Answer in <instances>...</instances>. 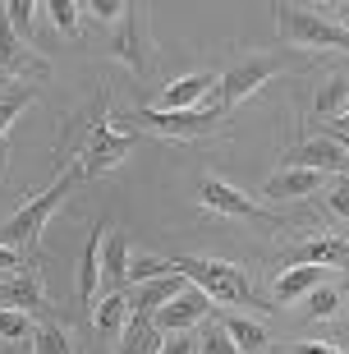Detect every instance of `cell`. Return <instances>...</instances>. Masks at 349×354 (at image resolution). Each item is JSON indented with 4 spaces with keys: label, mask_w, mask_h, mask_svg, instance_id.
<instances>
[{
    "label": "cell",
    "mask_w": 349,
    "mask_h": 354,
    "mask_svg": "<svg viewBox=\"0 0 349 354\" xmlns=\"http://www.w3.org/2000/svg\"><path fill=\"white\" fill-rule=\"evenodd\" d=\"M170 272H180L189 286H198L207 299L216 304H234V308H267L248 272L239 263H225V258H194V253H180V258H166Z\"/></svg>",
    "instance_id": "obj_1"
},
{
    "label": "cell",
    "mask_w": 349,
    "mask_h": 354,
    "mask_svg": "<svg viewBox=\"0 0 349 354\" xmlns=\"http://www.w3.org/2000/svg\"><path fill=\"white\" fill-rule=\"evenodd\" d=\"M78 180H83V171H78V166H69L65 175H55V184L46 189V194L28 198L23 207H19L10 221L0 225V244H5V249H32V244L41 239V230H46V221L55 216V207H60V203L74 194Z\"/></svg>",
    "instance_id": "obj_2"
},
{
    "label": "cell",
    "mask_w": 349,
    "mask_h": 354,
    "mask_svg": "<svg viewBox=\"0 0 349 354\" xmlns=\"http://www.w3.org/2000/svg\"><path fill=\"white\" fill-rule=\"evenodd\" d=\"M281 37L299 51H349V28L326 19V14L308 10V5H272Z\"/></svg>",
    "instance_id": "obj_3"
},
{
    "label": "cell",
    "mask_w": 349,
    "mask_h": 354,
    "mask_svg": "<svg viewBox=\"0 0 349 354\" xmlns=\"http://www.w3.org/2000/svg\"><path fill=\"white\" fill-rule=\"evenodd\" d=\"M133 147H138V133L115 129V124H111V102L102 97V106H97V115H92V124H88V147L78 152V161H83L78 171L88 175V180H97V175L115 171Z\"/></svg>",
    "instance_id": "obj_4"
},
{
    "label": "cell",
    "mask_w": 349,
    "mask_h": 354,
    "mask_svg": "<svg viewBox=\"0 0 349 354\" xmlns=\"http://www.w3.org/2000/svg\"><path fill=\"white\" fill-rule=\"evenodd\" d=\"M133 120H142L152 133H161V138H180V143H189V138H202V133H211L225 120V111H220V102L211 97L207 106H198V111H156V106H142Z\"/></svg>",
    "instance_id": "obj_5"
},
{
    "label": "cell",
    "mask_w": 349,
    "mask_h": 354,
    "mask_svg": "<svg viewBox=\"0 0 349 354\" xmlns=\"http://www.w3.org/2000/svg\"><path fill=\"white\" fill-rule=\"evenodd\" d=\"M281 69H285V60H276V55H244V60H234V65L220 74V88H216L220 111H234L239 102H248V97L267 79H276Z\"/></svg>",
    "instance_id": "obj_6"
},
{
    "label": "cell",
    "mask_w": 349,
    "mask_h": 354,
    "mask_svg": "<svg viewBox=\"0 0 349 354\" xmlns=\"http://www.w3.org/2000/svg\"><path fill=\"white\" fill-rule=\"evenodd\" d=\"M281 166H294V171H317V175H349V157L345 147L331 138V133H312L303 143H294L290 152L281 157Z\"/></svg>",
    "instance_id": "obj_7"
},
{
    "label": "cell",
    "mask_w": 349,
    "mask_h": 354,
    "mask_svg": "<svg viewBox=\"0 0 349 354\" xmlns=\"http://www.w3.org/2000/svg\"><path fill=\"white\" fill-rule=\"evenodd\" d=\"M202 207L207 212H220V216H234V221H258V225H281V216H272V212H262L258 203L248 194H239L234 184L225 180H202Z\"/></svg>",
    "instance_id": "obj_8"
},
{
    "label": "cell",
    "mask_w": 349,
    "mask_h": 354,
    "mask_svg": "<svg viewBox=\"0 0 349 354\" xmlns=\"http://www.w3.org/2000/svg\"><path fill=\"white\" fill-rule=\"evenodd\" d=\"M207 313H211V299L198 286H189L184 295H175L166 308H156V313H152V327L161 331V336H184V331L194 327V322H202Z\"/></svg>",
    "instance_id": "obj_9"
},
{
    "label": "cell",
    "mask_w": 349,
    "mask_h": 354,
    "mask_svg": "<svg viewBox=\"0 0 349 354\" xmlns=\"http://www.w3.org/2000/svg\"><path fill=\"white\" fill-rule=\"evenodd\" d=\"M216 88H220V74H184V79L161 88L156 111H198V106H207L216 97Z\"/></svg>",
    "instance_id": "obj_10"
},
{
    "label": "cell",
    "mask_w": 349,
    "mask_h": 354,
    "mask_svg": "<svg viewBox=\"0 0 349 354\" xmlns=\"http://www.w3.org/2000/svg\"><path fill=\"white\" fill-rule=\"evenodd\" d=\"M184 290H189V281H184L180 272L142 281V286H133V295H129V317H152L156 308H166L175 295H184Z\"/></svg>",
    "instance_id": "obj_11"
},
{
    "label": "cell",
    "mask_w": 349,
    "mask_h": 354,
    "mask_svg": "<svg viewBox=\"0 0 349 354\" xmlns=\"http://www.w3.org/2000/svg\"><path fill=\"white\" fill-rule=\"evenodd\" d=\"M285 267H349V239H303L285 253Z\"/></svg>",
    "instance_id": "obj_12"
},
{
    "label": "cell",
    "mask_w": 349,
    "mask_h": 354,
    "mask_svg": "<svg viewBox=\"0 0 349 354\" xmlns=\"http://www.w3.org/2000/svg\"><path fill=\"white\" fill-rule=\"evenodd\" d=\"M102 235L106 221L88 230V244L78 253V304L83 308H97V286H102Z\"/></svg>",
    "instance_id": "obj_13"
},
{
    "label": "cell",
    "mask_w": 349,
    "mask_h": 354,
    "mask_svg": "<svg viewBox=\"0 0 349 354\" xmlns=\"http://www.w3.org/2000/svg\"><path fill=\"white\" fill-rule=\"evenodd\" d=\"M322 189V175L317 171H294V166H281L272 180L262 184V198H276V203H299V198H312Z\"/></svg>",
    "instance_id": "obj_14"
},
{
    "label": "cell",
    "mask_w": 349,
    "mask_h": 354,
    "mask_svg": "<svg viewBox=\"0 0 349 354\" xmlns=\"http://www.w3.org/2000/svg\"><path fill=\"white\" fill-rule=\"evenodd\" d=\"M0 304H10L19 313H46V286L37 272H19L10 281H0Z\"/></svg>",
    "instance_id": "obj_15"
},
{
    "label": "cell",
    "mask_w": 349,
    "mask_h": 354,
    "mask_svg": "<svg viewBox=\"0 0 349 354\" xmlns=\"http://www.w3.org/2000/svg\"><path fill=\"white\" fill-rule=\"evenodd\" d=\"M138 24H142V10H133L129 5V14L120 19V28H115V37H111V51H115V60H124V65L133 69V74H147V55H142V41H138Z\"/></svg>",
    "instance_id": "obj_16"
},
{
    "label": "cell",
    "mask_w": 349,
    "mask_h": 354,
    "mask_svg": "<svg viewBox=\"0 0 349 354\" xmlns=\"http://www.w3.org/2000/svg\"><path fill=\"white\" fill-rule=\"evenodd\" d=\"M317 286H322V267H290V272L276 276V299H281V304L308 299Z\"/></svg>",
    "instance_id": "obj_17"
},
{
    "label": "cell",
    "mask_w": 349,
    "mask_h": 354,
    "mask_svg": "<svg viewBox=\"0 0 349 354\" xmlns=\"http://www.w3.org/2000/svg\"><path fill=\"white\" fill-rule=\"evenodd\" d=\"M129 267H133L129 239H124V235H106V244H102V276L120 290L124 281H129Z\"/></svg>",
    "instance_id": "obj_18"
},
{
    "label": "cell",
    "mask_w": 349,
    "mask_h": 354,
    "mask_svg": "<svg viewBox=\"0 0 349 354\" xmlns=\"http://www.w3.org/2000/svg\"><path fill=\"white\" fill-rule=\"evenodd\" d=\"M220 327L230 331V341L239 345V354H262V350H267V327H262V322H253V317L225 313V317H220Z\"/></svg>",
    "instance_id": "obj_19"
},
{
    "label": "cell",
    "mask_w": 349,
    "mask_h": 354,
    "mask_svg": "<svg viewBox=\"0 0 349 354\" xmlns=\"http://www.w3.org/2000/svg\"><path fill=\"white\" fill-rule=\"evenodd\" d=\"M161 345H166V336L152 327V317H129L120 354H161Z\"/></svg>",
    "instance_id": "obj_20"
},
{
    "label": "cell",
    "mask_w": 349,
    "mask_h": 354,
    "mask_svg": "<svg viewBox=\"0 0 349 354\" xmlns=\"http://www.w3.org/2000/svg\"><path fill=\"white\" fill-rule=\"evenodd\" d=\"M312 106H317V115H331V120L345 115V111H349V74H336V79H326Z\"/></svg>",
    "instance_id": "obj_21"
},
{
    "label": "cell",
    "mask_w": 349,
    "mask_h": 354,
    "mask_svg": "<svg viewBox=\"0 0 349 354\" xmlns=\"http://www.w3.org/2000/svg\"><path fill=\"white\" fill-rule=\"evenodd\" d=\"M129 317V299L120 295V290H111V295H102V304H97V313H92V322H97V331L102 336H111V331H120V322Z\"/></svg>",
    "instance_id": "obj_22"
},
{
    "label": "cell",
    "mask_w": 349,
    "mask_h": 354,
    "mask_svg": "<svg viewBox=\"0 0 349 354\" xmlns=\"http://www.w3.org/2000/svg\"><path fill=\"white\" fill-rule=\"evenodd\" d=\"M32 336H37V327L28 322V313H19V308H0V341L19 345V341H32Z\"/></svg>",
    "instance_id": "obj_23"
},
{
    "label": "cell",
    "mask_w": 349,
    "mask_h": 354,
    "mask_svg": "<svg viewBox=\"0 0 349 354\" xmlns=\"http://www.w3.org/2000/svg\"><path fill=\"white\" fill-rule=\"evenodd\" d=\"M0 10H5V19H10L14 37H28V32H32V19L41 14V5L37 0H10V5H0Z\"/></svg>",
    "instance_id": "obj_24"
},
{
    "label": "cell",
    "mask_w": 349,
    "mask_h": 354,
    "mask_svg": "<svg viewBox=\"0 0 349 354\" xmlns=\"http://www.w3.org/2000/svg\"><path fill=\"white\" fill-rule=\"evenodd\" d=\"M32 350H37V354H74V350H69L65 327H55V322H41V327H37V336H32Z\"/></svg>",
    "instance_id": "obj_25"
},
{
    "label": "cell",
    "mask_w": 349,
    "mask_h": 354,
    "mask_svg": "<svg viewBox=\"0 0 349 354\" xmlns=\"http://www.w3.org/2000/svg\"><path fill=\"white\" fill-rule=\"evenodd\" d=\"M41 14H51V24L65 32V37H74L78 32V14H83V5H74V0H51V5H41Z\"/></svg>",
    "instance_id": "obj_26"
},
{
    "label": "cell",
    "mask_w": 349,
    "mask_h": 354,
    "mask_svg": "<svg viewBox=\"0 0 349 354\" xmlns=\"http://www.w3.org/2000/svg\"><path fill=\"white\" fill-rule=\"evenodd\" d=\"M303 313H308L312 322H317V317H336L340 313V290L336 286H317L308 295V308H303Z\"/></svg>",
    "instance_id": "obj_27"
},
{
    "label": "cell",
    "mask_w": 349,
    "mask_h": 354,
    "mask_svg": "<svg viewBox=\"0 0 349 354\" xmlns=\"http://www.w3.org/2000/svg\"><path fill=\"white\" fill-rule=\"evenodd\" d=\"M198 345H202V354H239V345L230 341V331L220 327V322H211V327L202 331V341H198Z\"/></svg>",
    "instance_id": "obj_28"
},
{
    "label": "cell",
    "mask_w": 349,
    "mask_h": 354,
    "mask_svg": "<svg viewBox=\"0 0 349 354\" xmlns=\"http://www.w3.org/2000/svg\"><path fill=\"white\" fill-rule=\"evenodd\" d=\"M28 102H32V88H19V92H10V97L0 102V138H5V129L14 124V115H19Z\"/></svg>",
    "instance_id": "obj_29"
},
{
    "label": "cell",
    "mask_w": 349,
    "mask_h": 354,
    "mask_svg": "<svg viewBox=\"0 0 349 354\" xmlns=\"http://www.w3.org/2000/svg\"><path fill=\"white\" fill-rule=\"evenodd\" d=\"M156 276H170V263H166V258H138V263L129 267V281H133V286L156 281Z\"/></svg>",
    "instance_id": "obj_30"
},
{
    "label": "cell",
    "mask_w": 349,
    "mask_h": 354,
    "mask_svg": "<svg viewBox=\"0 0 349 354\" xmlns=\"http://www.w3.org/2000/svg\"><path fill=\"white\" fill-rule=\"evenodd\" d=\"M83 14H92L97 24H115V19L129 14V5L124 0H92V5H83Z\"/></svg>",
    "instance_id": "obj_31"
},
{
    "label": "cell",
    "mask_w": 349,
    "mask_h": 354,
    "mask_svg": "<svg viewBox=\"0 0 349 354\" xmlns=\"http://www.w3.org/2000/svg\"><path fill=\"white\" fill-rule=\"evenodd\" d=\"M326 203H331V212H336V216H345V221H349V175H340V180H336V189H331V198H326Z\"/></svg>",
    "instance_id": "obj_32"
},
{
    "label": "cell",
    "mask_w": 349,
    "mask_h": 354,
    "mask_svg": "<svg viewBox=\"0 0 349 354\" xmlns=\"http://www.w3.org/2000/svg\"><path fill=\"white\" fill-rule=\"evenodd\" d=\"M198 341H189V336H166V345H161V354H194Z\"/></svg>",
    "instance_id": "obj_33"
},
{
    "label": "cell",
    "mask_w": 349,
    "mask_h": 354,
    "mask_svg": "<svg viewBox=\"0 0 349 354\" xmlns=\"http://www.w3.org/2000/svg\"><path fill=\"white\" fill-rule=\"evenodd\" d=\"M294 354H345V350H336V345H322V341H299Z\"/></svg>",
    "instance_id": "obj_34"
},
{
    "label": "cell",
    "mask_w": 349,
    "mask_h": 354,
    "mask_svg": "<svg viewBox=\"0 0 349 354\" xmlns=\"http://www.w3.org/2000/svg\"><path fill=\"white\" fill-rule=\"evenodd\" d=\"M14 267H19V249H5L0 244V272H14Z\"/></svg>",
    "instance_id": "obj_35"
},
{
    "label": "cell",
    "mask_w": 349,
    "mask_h": 354,
    "mask_svg": "<svg viewBox=\"0 0 349 354\" xmlns=\"http://www.w3.org/2000/svg\"><path fill=\"white\" fill-rule=\"evenodd\" d=\"M331 129H336V133H349V111H345V115H336V124H331Z\"/></svg>",
    "instance_id": "obj_36"
},
{
    "label": "cell",
    "mask_w": 349,
    "mask_h": 354,
    "mask_svg": "<svg viewBox=\"0 0 349 354\" xmlns=\"http://www.w3.org/2000/svg\"><path fill=\"white\" fill-rule=\"evenodd\" d=\"M326 133H331V138H336V143L345 147V157H349V133H336V129H326Z\"/></svg>",
    "instance_id": "obj_37"
},
{
    "label": "cell",
    "mask_w": 349,
    "mask_h": 354,
    "mask_svg": "<svg viewBox=\"0 0 349 354\" xmlns=\"http://www.w3.org/2000/svg\"><path fill=\"white\" fill-rule=\"evenodd\" d=\"M5 97H10V92H0V102H5Z\"/></svg>",
    "instance_id": "obj_38"
},
{
    "label": "cell",
    "mask_w": 349,
    "mask_h": 354,
    "mask_svg": "<svg viewBox=\"0 0 349 354\" xmlns=\"http://www.w3.org/2000/svg\"><path fill=\"white\" fill-rule=\"evenodd\" d=\"M0 157H5V152H0Z\"/></svg>",
    "instance_id": "obj_39"
}]
</instances>
